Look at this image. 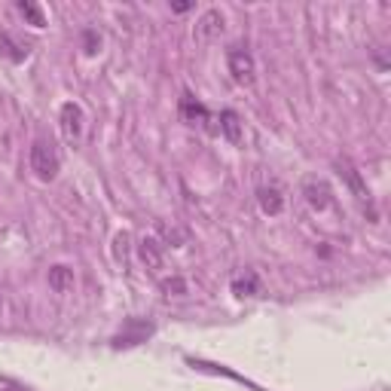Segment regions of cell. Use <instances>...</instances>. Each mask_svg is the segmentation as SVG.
<instances>
[{"label": "cell", "mask_w": 391, "mask_h": 391, "mask_svg": "<svg viewBox=\"0 0 391 391\" xmlns=\"http://www.w3.org/2000/svg\"><path fill=\"white\" fill-rule=\"evenodd\" d=\"M257 202H260L263 214H269V218H278V214L285 211V196H281V190L272 184L257 190Z\"/></svg>", "instance_id": "cell-8"}, {"label": "cell", "mask_w": 391, "mask_h": 391, "mask_svg": "<svg viewBox=\"0 0 391 391\" xmlns=\"http://www.w3.org/2000/svg\"><path fill=\"white\" fill-rule=\"evenodd\" d=\"M28 162H31V171H34L40 180H52L58 174V169H62V159H58L55 144L52 141H43V138H37L34 144H31Z\"/></svg>", "instance_id": "cell-1"}, {"label": "cell", "mask_w": 391, "mask_h": 391, "mask_svg": "<svg viewBox=\"0 0 391 391\" xmlns=\"http://www.w3.org/2000/svg\"><path fill=\"white\" fill-rule=\"evenodd\" d=\"M3 391H15V388H3Z\"/></svg>", "instance_id": "cell-20"}, {"label": "cell", "mask_w": 391, "mask_h": 391, "mask_svg": "<svg viewBox=\"0 0 391 391\" xmlns=\"http://www.w3.org/2000/svg\"><path fill=\"white\" fill-rule=\"evenodd\" d=\"M98 49H101V34H98L95 28H86V31H83V52H86V55H98Z\"/></svg>", "instance_id": "cell-16"}, {"label": "cell", "mask_w": 391, "mask_h": 391, "mask_svg": "<svg viewBox=\"0 0 391 391\" xmlns=\"http://www.w3.org/2000/svg\"><path fill=\"white\" fill-rule=\"evenodd\" d=\"M218 122H220V135L229 141V144H242V120H239V113L236 111H223L218 116Z\"/></svg>", "instance_id": "cell-11"}, {"label": "cell", "mask_w": 391, "mask_h": 391, "mask_svg": "<svg viewBox=\"0 0 391 391\" xmlns=\"http://www.w3.org/2000/svg\"><path fill=\"white\" fill-rule=\"evenodd\" d=\"M58 120H62V135L68 138L71 144H77L80 135H83V107L77 101L62 104V113H58Z\"/></svg>", "instance_id": "cell-4"}, {"label": "cell", "mask_w": 391, "mask_h": 391, "mask_svg": "<svg viewBox=\"0 0 391 391\" xmlns=\"http://www.w3.org/2000/svg\"><path fill=\"white\" fill-rule=\"evenodd\" d=\"M227 64H229V73L239 86H251L254 77H257V64H254V55L248 52L245 46H232L227 52Z\"/></svg>", "instance_id": "cell-2"}, {"label": "cell", "mask_w": 391, "mask_h": 391, "mask_svg": "<svg viewBox=\"0 0 391 391\" xmlns=\"http://www.w3.org/2000/svg\"><path fill=\"white\" fill-rule=\"evenodd\" d=\"M303 196H306V202H309V208H315V211H327L330 208V187H327V180H318V178H309L303 184Z\"/></svg>", "instance_id": "cell-7"}, {"label": "cell", "mask_w": 391, "mask_h": 391, "mask_svg": "<svg viewBox=\"0 0 391 391\" xmlns=\"http://www.w3.org/2000/svg\"><path fill=\"white\" fill-rule=\"evenodd\" d=\"M223 24H227V19H223L220 10L202 13V19L196 22V40L199 43H211V40H218L223 34Z\"/></svg>", "instance_id": "cell-5"}, {"label": "cell", "mask_w": 391, "mask_h": 391, "mask_svg": "<svg viewBox=\"0 0 391 391\" xmlns=\"http://www.w3.org/2000/svg\"><path fill=\"white\" fill-rule=\"evenodd\" d=\"M180 120L190 122V126H205L208 131H211V135H220V129L214 126L218 120H214V116L208 113V107H205L202 101H196V98L190 95V92L180 95Z\"/></svg>", "instance_id": "cell-3"}, {"label": "cell", "mask_w": 391, "mask_h": 391, "mask_svg": "<svg viewBox=\"0 0 391 391\" xmlns=\"http://www.w3.org/2000/svg\"><path fill=\"white\" fill-rule=\"evenodd\" d=\"M171 10L174 13H190V10H193V3H171Z\"/></svg>", "instance_id": "cell-19"}, {"label": "cell", "mask_w": 391, "mask_h": 391, "mask_svg": "<svg viewBox=\"0 0 391 391\" xmlns=\"http://www.w3.org/2000/svg\"><path fill=\"white\" fill-rule=\"evenodd\" d=\"M260 290V281H257L254 272H248L242 278H232V294L236 297H254Z\"/></svg>", "instance_id": "cell-15"}, {"label": "cell", "mask_w": 391, "mask_h": 391, "mask_svg": "<svg viewBox=\"0 0 391 391\" xmlns=\"http://www.w3.org/2000/svg\"><path fill=\"white\" fill-rule=\"evenodd\" d=\"M0 52L10 58V62H24L31 52V43L28 40H19L15 34H10V31H3V34H0Z\"/></svg>", "instance_id": "cell-9"}, {"label": "cell", "mask_w": 391, "mask_h": 391, "mask_svg": "<svg viewBox=\"0 0 391 391\" xmlns=\"http://www.w3.org/2000/svg\"><path fill=\"white\" fill-rule=\"evenodd\" d=\"M126 254H129V232H120V236L113 239V257L120 263H126Z\"/></svg>", "instance_id": "cell-17"}, {"label": "cell", "mask_w": 391, "mask_h": 391, "mask_svg": "<svg viewBox=\"0 0 391 391\" xmlns=\"http://www.w3.org/2000/svg\"><path fill=\"white\" fill-rule=\"evenodd\" d=\"M49 287H52L55 294H68L73 287V269H68V266H52V269H49Z\"/></svg>", "instance_id": "cell-13"}, {"label": "cell", "mask_w": 391, "mask_h": 391, "mask_svg": "<svg viewBox=\"0 0 391 391\" xmlns=\"http://www.w3.org/2000/svg\"><path fill=\"white\" fill-rule=\"evenodd\" d=\"M15 10L22 13V19L28 24H34V28H46V15H43V10H40L34 0H19V3H15Z\"/></svg>", "instance_id": "cell-14"}, {"label": "cell", "mask_w": 391, "mask_h": 391, "mask_svg": "<svg viewBox=\"0 0 391 391\" xmlns=\"http://www.w3.org/2000/svg\"><path fill=\"white\" fill-rule=\"evenodd\" d=\"M138 254H141V260H144V266H147V269H153V272H159L162 266H165L162 245L156 242V239H141V245H138Z\"/></svg>", "instance_id": "cell-10"}, {"label": "cell", "mask_w": 391, "mask_h": 391, "mask_svg": "<svg viewBox=\"0 0 391 391\" xmlns=\"http://www.w3.org/2000/svg\"><path fill=\"white\" fill-rule=\"evenodd\" d=\"M336 169H339V174H343V178H346V184L352 187V193H355V196L364 202V199H367L370 193H367V184H364V180H361V174H357V169H355V165L348 162V159H336Z\"/></svg>", "instance_id": "cell-12"}, {"label": "cell", "mask_w": 391, "mask_h": 391, "mask_svg": "<svg viewBox=\"0 0 391 391\" xmlns=\"http://www.w3.org/2000/svg\"><path fill=\"white\" fill-rule=\"evenodd\" d=\"M150 334H153V324H150V321H135V318H131V321L126 324V330L113 336V348H129V346L147 343V336H150Z\"/></svg>", "instance_id": "cell-6"}, {"label": "cell", "mask_w": 391, "mask_h": 391, "mask_svg": "<svg viewBox=\"0 0 391 391\" xmlns=\"http://www.w3.org/2000/svg\"><path fill=\"white\" fill-rule=\"evenodd\" d=\"M162 290H165V294H174V297H180V294H187V281L184 278H165L162 281Z\"/></svg>", "instance_id": "cell-18"}]
</instances>
